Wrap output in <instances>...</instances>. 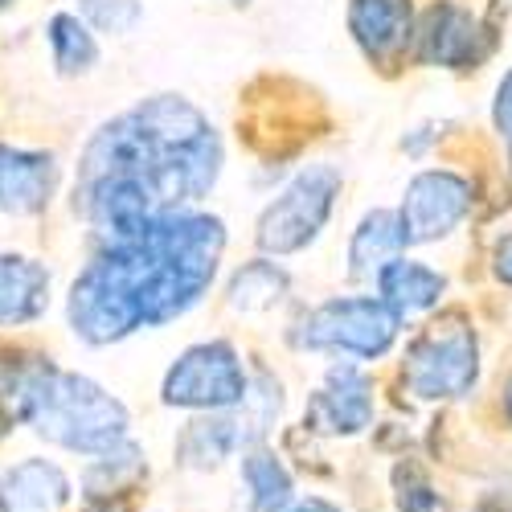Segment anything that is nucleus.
I'll use <instances>...</instances> for the list:
<instances>
[{
	"instance_id": "obj_1",
	"label": "nucleus",
	"mask_w": 512,
	"mask_h": 512,
	"mask_svg": "<svg viewBox=\"0 0 512 512\" xmlns=\"http://www.w3.org/2000/svg\"><path fill=\"white\" fill-rule=\"evenodd\" d=\"M226 230L193 209H160L123 242H103L70 287L66 320L87 345H115L136 328L185 316L218 275Z\"/></svg>"
},
{
	"instance_id": "obj_2",
	"label": "nucleus",
	"mask_w": 512,
	"mask_h": 512,
	"mask_svg": "<svg viewBox=\"0 0 512 512\" xmlns=\"http://www.w3.org/2000/svg\"><path fill=\"white\" fill-rule=\"evenodd\" d=\"M41 439H50L74 455H103L127 439V410L119 398H111L103 386H95L82 373L54 369L46 386L37 390L29 418Z\"/></svg>"
},
{
	"instance_id": "obj_3",
	"label": "nucleus",
	"mask_w": 512,
	"mask_h": 512,
	"mask_svg": "<svg viewBox=\"0 0 512 512\" xmlns=\"http://www.w3.org/2000/svg\"><path fill=\"white\" fill-rule=\"evenodd\" d=\"M480 381V345L476 328L463 312H447L426 324L402 361V386L418 402H455L467 398Z\"/></svg>"
},
{
	"instance_id": "obj_4",
	"label": "nucleus",
	"mask_w": 512,
	"mask_h": 512,
	"mask_svg": "<svg viewBox=\"0 0 512 512\" xmlns=\"http://www.w3.org/2000/svg\"><path fill=\"white\" fill-rule=\"evenodd\" d=\"M398 332L402 316L381 295H345V300H328L308 312L300 332H295V345L312 353L377 361L394 349Z\"/></svg>"
},
{
	"instance_id": "obj_5",
	"label": "nucleus",
	"mask_w": 512,
	"mask_h": 512,
	"mask_svg": "<svg viewBox=\"0 0 512 512\" xmlns=\"http://www.w3.org/2000/svg\"><path fill=\"white\" fill-rule=\"evenodd\" d=\"M250 390V377L242 369V357L234 345L226 340H205V345L185 349L173 369L164 373V386L160 398L164 406H177V410H234Z\"/></svg>"
},
{
	"instance_id": "obj_6",
	"label": "nucleus",
	"mask_w": 512,
	"mask_h": 512,
	"mask_svg": "<svg viewBox=\"0 0 512 512\" xmlns=\"http://www.w3.org/2000/svg\"><path fill=\"white\" fill-rule=\"evenodd\" d=\"M340 193V168L312 164L295 177L259 218V246L267 254H295L304 250L328 222L332 201Z\"/></svg>"
},
{
	"instance_id": "obj_7",
	"label": "nucleus",
	"mask_w": 512,
	"mask_h": 512,
	"mask_svg": "<svg viewBox=\"0 0 512 512\" xmlns=\"http://www.w3.org/2000/svg\"><path fill=\"white\" fill-rule=\"evenodd\" d=\"M492 50V33L480 25V17L463 5H431L414 25V54L426 66H447V70H467L484 62Z\"/></svg>"
},
{
	"instance_id": "obj_8",
	"label": "nucleus",
	"mask_w": 512,
	"mask_h": 512,
	"mask_svg": "<svg viewBox=\"0 0 512 512\" xmlns=\"http://www.w3.org/2000/svg\"><path fill=\"white\" fill-rule=\"evenodd\" d=\"M472 209V185L463 177L447 173V168H431V173H418L406 189V201L398 209V222L410 242H435L447 238Z\"/></svg>"
},
{
	"instance_id": "obj_9",
	"label": "nucleus",
	"mask_w": 512,
	"mask_h": 512,
	"mask_svg": "<svg viewBox=\"0 0 512 512\" xmlns=\"http://www.w3.org/2000/svg\"><path fill=\"white\" fill-rule=\"evenodd\" d=\"M373 422V386L357 365H332L324 373V386L304 406V431L349 439L361 435Z\"/></svg>"
},
{
	"instance_id": "obj_10",
	"label": "nucleus",
	"mask_w": 512,
	"mask_h": 512,
	"mask_svg": "<svg viewBox=\"0 0 512 512\" xmlns=\"http://www.w3.org/2000/svg\"><path fill=\"white\" fill-rule=\"evenodd\" d=\"M58 185V160L50 152L0 144V209L29 218L41 213Z\"/></svg>"
},
{
	"instance_id": "obj_11",
	"label": "nucleus",
	"mask_w": 512,
	"mask_h": 512,
	"mask_svg": "<svg viewBox=\"0 0 512 512\" xmlns=\"http://www.w3.org/2000/svg\"><path fill=\"white\" fill-rule=\"evenodd\" d=\"M349 29L373 62H394L414 41V0H353Z\"/></svg>"
},
{
	"instance_id": "obj_12",
	"label": "nucleus",
	"mask_w": 512,
	"mask_h": 512,
	"mask_svg": "<svg viewBox=\"0 0 512 512\" xmlns=\"http://www.w3.org/2000/svg\"><path fill=\"white\" fill-rule=\"evenodd\" d=\"M74 496L54 459H21L0 476V512H62Z\"/></svg>"
},
{
	"instance_id": "obj_13",
	"label": "nucleus",
	"mask_w": 512,
	"mask_h": 512,
	"mask_svg": "<svg viewBox=\"0 0 512 512\" xmlns=\"http://www.w3.org/2000/svg\"><path fill=\"white\" fill-rule=\"evenodd\" d=\"M50 304V271L46 263L25 254H0V328L29 324Z\"/></svg>"
},
{
	"instance_id": "obj_14",
	"label": "nucleus",
	"mask_w": 512,
	"mask_h": 512,
	"mask_svg": "<svg viewBox=\"0 0 512 512\" xmlns=\"http://www.w3.org/2000/svg\"><path fill=\"white\" fill-rule=\"evenodd\" d=\"M377 291L381 300H386L398 316H414V312H431L443 291H447V279L439 271H431L426 263H414L406 259V254H398V259H390L386 267H381L377 275Z\"/></svg>"
},
{
	"instance_id": "obj_15",
	"label": "nucleus",
	"mask_w": 512,
	"mask_h": 512,
	"mask_svg": "<svg viewBox=\"0 0 512 512\" xmlns=\"http://www.w3.org/2000/svg\"><path fill=\"white\" fill-rule=\"evenodd\" d=\"M242 488H246V504L254 512H279L295 500L291 472L283 467V459L263 443L242 451Z\"/></svg>"
},
{
	"instance_id": "obj_16",
	"label": "nucleus",
	"mask_w": 512,
	"mask_h": 512,
	"mask_svg": "<svg viewBox=\"0 0 512 512\" xmlns=\"http://www.w3.org/2000/svg\"><path fill=\"white\" fill-rule=\"evenodd\" d=\"M402 250H406V234H402V222H398V209H373V213H365V222L357 226L353 246H349L353 275L357 279L377 275L390 259H398Z\"/></svg>"
},
{
	"instance_id": "obj_17",
	"label": "nucleus",
	"mask_w": 512,
	"mask_h": 512,
	"mask_svg": "<svg viewBox=\"0 0 512 512\" xmlns=\"http://www.w3.org/2000/svg\"><path fill=\"white\" fill-rule=\"evenodd\" d=\"M140 476H144V451L123 439L119 447H111V451L91 459L87 480H82V484H87L91 500H107V496H119L127 484H136Z\"/></svg>"
},
{
	"instance_id": "obj_18",
	"label": "nucleus",
	"mask_w": 512,
	"mask_h": 512,
	"mask_svg": "<svg viewBox=\"0 0 512 512\" xmlns=\"http://www.w3.org/2000/svg\"><path fill=\"white\" fill-rule=\"evenodd\" d=\"M50 37V54H54V66L62 74H87L95 62H99V41L95 33L82 25L74 13H58L46 29Z\"/></svg>"
},
{
	"instance_id": "obj_19",
	"label": "nucleus",
	"mask_w": 512,
	"mask_h": 512,
	"mask_svg": "<svg viewBox=\"0 0 512 512\" xmlns=\"http://www.w3.org/2000/svg\"><path fill=\"white\" fill-rule=\"evenodd\" d=\"M287 295V271L259 259V263H250L234 275L230 283V304L238 312H263V308H275L279 300Z\"/></svg>"
},
{
	"instance_id": "obj_20",
	"label": "nucleus",
	"mask_w": 512,
	"mask_h": 512,
	"mask_svg": "<svg viewBox=\"0 0 512 512\" xmlns=\"http://www.w3.org/2000/svg\"><path fill=\"white\" fill-rule=\"evenodd\" d=\"M78 9L99 33H115V37L132 33L140 25V17H144L140 0H78Z\"/></svg>"
},
{
	"instance_id": "obj_21",
	"label": "nucleus",
	"mask_w": 512,
	"mask_h": 512,
	"mask_svg": "<svg viewBox=\"0 0 512 512\" xmlns=\"http://www.w3.org/2000/svg\"><path fill=\"white\" fill-rule=\"evenodd\" d=\"M394 492H398V508H402V512H447V504H443V496L435 492V484L426 480L414 463H398Z\"/></svg>"
},
{
	"instance_id": "obj_22",
	"label": "nucleus",
	"mask_w": 512,
	"mask_h": 512,
	"mask_svg": "<svg viewBox=\"0 0 512 512\" xmlns=\"http://www.w3.org/2000/svg\"><path fill=\"white\" fill-rule=\"evenodd\" d=\"M492 119H496V132L512 140V70L504 74V82L496 87V103H492Z\"/></svg>"
},
{
	"instance_id": "obj_23",
	"label": "nucleus",
	"mask_w": 512,
	"mask_h": 512,
	"mask_svg": "<svg viewBox=\"0 0 512 512\" xmlns=\"http://www.w3.org/2000/svg\"><path fill=\"white\" fill-rule=\"evenodd\" d=\"M492 271H496V279H500V283H508V287H512V234L496 242V254H492Z\"/></svg>"
},
{
	"instance_id": "obj_24",
	"label": "nucleus",
	"mask_w": 512,
	"mask_h": 512,
	"mask_svg": "<svg viewBox=\"0 0 512 512\" xmlns=\"http://www.w3.org/2000/svg\"><path fill=\"white\" fill-rule=\"evenodd\" d=\"M279 512H345V508L332 504V500H324V496H308V500H291V504L279 508Z\"/></svg>"
},
{
	"instance_id": "obj_25",
	"label": "nucleus",
	"mask_w": 512,
	"mask_h": 512,
	"mask_svg": "<svg viewBox=\"0 0 512 512\" xmlns=\"http://www.w3.org/2000/svg\"><path fill=\"white\" fill-rule=\"evenodd\" d=\"M82 512H127V504H123V500H111V496H107V500H91V504L82 508Z\"/></svg>"
},
{
	"instance_id": "obj_26",
	"label": "nucleus",
	"mask_w": 512,
	"mask_h": 512,
	"mask_svg": "<svg viewBox=\"0 0 512 512\" xmlns=\"http://www.w3.org/2000/svg\"><path fill=\"white\" fill-rule=\"evenodd\" d=\"M504 414L512 418V373H508V381H504Z\"/></svg>"
},
{
	"instance_id": "obj_27",
	"label": "nucleus",
	"mask_w": 512,
	"mask_h": 512,
	"mask_svg": "<svg viewBox=\"0 0 512 512\" xmlns=\"http://www.w3.org/2000/svg\"><path fill=\"white\" fill-rule=\"evenodd\" d=\"M9 5H13V0H0V9H9Z\"/></svg>"
}]
</instances>
